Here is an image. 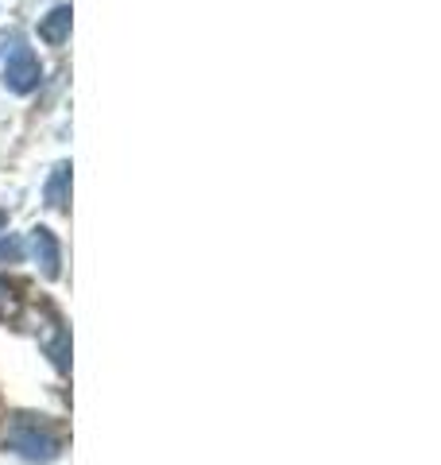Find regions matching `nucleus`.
I'll list each match as a JSON object with an SVG mask.
<instances>
[{
    "label": "nucleus",
    "instance_id": "1",
    "mask_svg": "<svg viewBox=\"0 0 441 465\" xmlns=\"http://www.w3.org/2000/svg\"><path fill=\"white\" fill-rule=\"evenodd\" d=\"M5 442H8V450H16L20 458L39 461V465H47V461L58 458V439L47 427H39L32 415H16V419H12Z\"/></svg>",
    "mask_w": 441,
    "mask_h": 465
},
{
    "label": "nucleus",
    "instance_id": "2",
    "mask_svg": "<svg viewBox=\"0 0 441 465\" xmlns=\"http://www.w3.org/2000/svg\"><path fill=\"white\" fill-rule=\"evenodd\" d=\"M43 78V70H39V58L32 54L20 43L16 51H8V63H5V85L12 94H32L35 85Z\"/></svg>",
    "mask_w": 441,
    "mask_h": 465
},
{
    "label": "nucleus",
    "instance_id": "3",
    "mask_svg": "<svg viewBox=\"0 0 441 465\" xmlns=\"http://www.w3.org/2000/svg\"><path fill=\"white\" fill-rule=\"evenodd\" d=\"M32 252H35V264L43 268L47 280H58V268H63V249H58V237L51 229H32Z\"/></svg>",
    "mask_w": 441,
    "mask_h": 465
},
{
    "label": "nucleus",
    "instance_id": "4",
    "mask_svg": "<svg viewBox=\"0 0 441 465\" xmlns=\"http://www.w3.org/2000/svg\"><path fill=\"white\" fill-rule=\"evenodd\" d=\"M70 5H58L54 12H47V16H43V24H39V35L47 39V43H54V47H63L66 43V35H70Z\"/></svg>",
    "mask_w": 441,
    "mask_h": 465
},
{
    "label": "nucleus",
    "instance_id": "5",
    "mask_svg": "<svg viewBox=\"0 0 441 465\" xmlns=\"http://www.w3.org/2000/svg\"><path fill=\"white\" fill-rule=\"evenodd\" d=\"M66 191H70V163H58L54 167V174L47 179V206H54V210H63L66 206Z\"/></svg>",
    "mask_w": 441,
    "mask_h": 465
},
{
    "label": "nucleus",
    "instance_id": "6",
    "mask_svg": "<svg viewBox=\"0 0 441 465\" xmlns=\"http://www.w3.org/2000/svg\"><path fill=\"white\" fill-rule=\"evenodd\" d=\"M24 256V244L16 237H5L0 241V260H20Z\"/></svg>",
    "mask_w": 441,
    "mask_h": 465
},
{
    "label": "nucleus",
    "instance_id": "7",
    "mask_svg": "<svg viewBox=\"0 0 441 465\" xmlns=\"http://www.w3.org/2000/svg\"><path fill=\"white\" fill-rule=\"evenodd\" d=\"M5 225H8V213H5V210H0V229H5Z\"/></svg>",
    "mask_w": 441,
    "mask_h": 465
},
{
    "label": "nucleus",
    "instance_id": "8",
    "mask_svg": "<svg viewBox=\"0 0 441 465\" xmlns=\"http://www.w3.org/2000/svg\"><path fill=\"white\" fill-rule=\"evenodd\" d=\"M0 295H5V291H0Z\"/></svg>",
    "mask_w": 441,
    "mask_h": 465
}]
</instances>
